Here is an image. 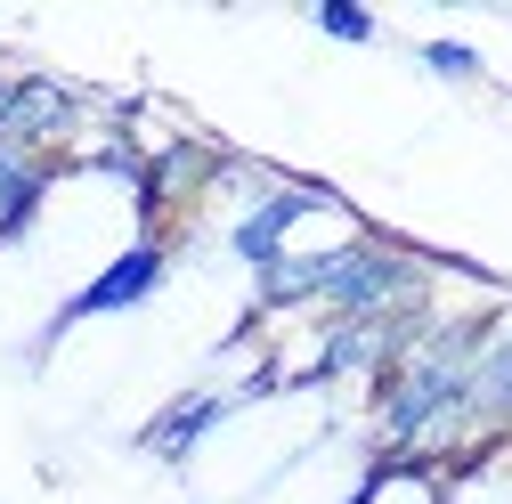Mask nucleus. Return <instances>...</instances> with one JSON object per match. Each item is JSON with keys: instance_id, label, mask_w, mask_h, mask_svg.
I'll return each mask as SVG.
<instances>
[{"instance_id": "obj_5", "label": "nucleus", "mask_w": 512, "mask_h": 504, "mask_svg": "<svg viewBox=\"0 0 512 504\" xmlns=\"http://www.w3.org/2000/svg\"><path fill=\"white\" fill-rule=\"evenodd\" d=\"M82 131V90L57 82V74H17L9 90V122H0V147H17L33 163H57V147H66Z\"/></svg>"}, {"instance_id": "obj_11", "label": "nucleus", "mask_w": 512, "mask_h": 504, "mask_svg": "<svg viewBox=\"0 0 512 504\" xmlns=\"http://www.w3.org/2000/svg\"><path fill=\"white\" fill-rule=\"evenodd\" d=\"M504 17H512V9H504Z\"/></svg>"}, {"instance_id": "obj_6", "label": "nucleus", "mask_w": 512, "mask_h": 504, "mask_svg": "<svg viewBox=\"0 0 512 504\" xmlns=\"http://www.w3.org/2000/svg\"><path fill=\"white\" fill-rule=\"evenodd\" d=\"M488 439H512V318H496L464 399V448H488Z\"/></svg>"}, {"instance_id": "obj_8", "label": "nucleus", "mask_w": 512, "mask_h": 504, "mask_svg": "<svg viewBox=\"0 0 512 504\" xmlns=\"http://www.w3.org/2000/svg\"><path fill=\"white\" fill-rule=\"evenodd\" d=\"M309 25L326 33V41H350V49H374V41H382V17H374V9H358V0H317Z\"/></svg>"}, {"instance_id": "obj_4", "label": "nucleus", "mask_w": 512, "mask_h": 504, "mask_svg": "<svg viewBox=\"0 0 512 504\" xmlns=\"http://www.w3.org/2000/svg\"><path fill=\"white\" fill-rule=\"evenodd\" d=\"M317 212L350 220V204L334 196L326 179H269L261 196H252V204L228 220V261H244L252 277H261V269H277L285 252H293V228H301V220H317Z\"/></svg>"}, {"instance_id": "obj_1", "label": "nucleus", "mask_w": 512, "mask_h": 504, "mask_svg": "<svg viewBox=\"0 0 512 504\" xmlns=\"http://www.w3.org/2000/svg\"><path fill=\"white\" fill-rule=\"evenodd\" d=\"M488 334H496V309H439L423 342L374 383V439L391 464L464 448V399H472V366Z\"/></svg>"}, {"instance_id": "obj_10", "label": "nucleus", "mask_w": 512, "mask_h": 504, "mask_svg": "<svg viewBox=\"0 0 512 504\" xmlns=\"http://www.w3.org/2000/svg\"><path fill=\"white\" fill-rule=\"evenodd\" d=\"M9 90H17V74H0V122H9Z\"/></svg>"}, {"instance_id": "obj_9", "label": "nucleus", "mask_w": 512, "mask_h": 504, "mask_svg": "<svg viewBox=\"0 0 512 504\" xmlns=\"http://www.w3.org/2000/svg\"><path fill=\"white\" fill-rule=\"evenodd\" d=\"M415 66H423L431 82H480L488 57H480L472 41H415Z\"/></svg>"}, {"instance_id": "obj_3", "label": "nucleus", "mask_w": 512, "mask_h": 504, "mask_svg": "<svg viewBox=\"0 0 512 504\" xmlns=\"http://www.w3.org/2000/svg\"><path fill=\"white\" fill-rule=\"evenodd\" d=\"M269 391H285V366H261V374H244V383H196V391H179L171 407H155V415L139 423V456H155V464H187L228 415L261 407Z\"/></svg>"}, {"instance_id": "obj_2", "label": "nucleus", "mask_w": 512, "mask_h": 504, "mask_svg": "<svg viewBox=\"0 0 512 504\" xmlns=\"http://www.w3.org/2000/svg\"><path fill=\"white\" fill-rule=\"evenodd\" d=\"M163 285H171V244H163V236H131V244H122L98 277H82V285H74V293L41 318V334H33V350H25V366H41L57 342H66L74 326H90V318H131V309H147Z\"/></svg>"}, {"instance_id": "obj_7", "label": "nucleus", "mask_w": 512, "mask_h": 504, "mask_svg": "<svg viewBox=\"0 0 512 504\" xmlns=\"http://www.w3.org/2000/svg\"><path fill=\"white\" fill-rule=\"evenodd\" d=\"M49 187H57V163H33L17 147H0V252L25 244L49 212Z\"/></svg>"}]
</instances>
